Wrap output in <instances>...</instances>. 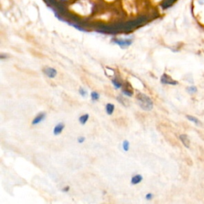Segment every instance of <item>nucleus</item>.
<instances>
[{
  "label": "nucleus",
  "instance_id": "1",
  "mask_svg": "<svg viewBox=\"0 0 204 204\" xmlns=\"http://www.w3.org/2000/svg\"><path fill=\"white\" fill-rule=\"evenodd\" d=\"M137 104L144 111H151L153 108V101L148 95L139 92L136 96Z\"/></svg>",
  "mask_w": 204,
  "mask_h": 204
},
{
  "label": "nucleus",
  "instance_id": "9",
  "mask_svg": "<svg viewBox=\"0 0 204 204\" xmlns=\"http://www.w3.org/2000/svg\"><path fill=\"white\" fill-rule=\"evenodd\" d=\"M114 111H115V104H112V103H108L105 105V112L108 115L111 116L113 114Z\"/></svg>",
  "mask_w": 204,
  "mask_h": 204
},
{
  "label": "nucleus",
  "instance_id": "16",
  "mask_svg": "<svg viewBox=\"0 0 204 204\" xmlns=\"http://www.w3.org/2000/svg\"><path fill=\"white\" fill-rule=\"evenodd\" d=\"M187 118L190 120V121L196 124H199V120H198L196 117H194L192 116H187Z\"/></svg>",
  "mask_w": 204,
  "mask_h": 204
},
{
  "label": "nucleus",
  "instance_id": "12",
  "mask_svg": "<svg viewBox=\"0 0 204 204\" xmlns=\"http://www.w3.org/2000/svg\"><path fill=\"white\" fill-rule=\"evenodd\" d=\"M121 92L124 96H129V97H132V96H133V93H134L132 88L129 89V88H125L124 86H123V88H122Z\"/></svg>",
  "mask_w": 204,
  "mask_h": 204
},
{
  "label": "nucleus",
  "instance_id": "2",
  "mask_svg": "<svg viewBox=\"0 0 204 204\" xmlns=\"http://www.w3.org/2000/svg\"><path fill=\"white\" fill-rule=\"evenodd\" d=\"M114 44H116L121 47V48H126L129 46H131L133 44V39H114L112 40Z\"/></svg>",
  "mask_w": 204,
  "mask_h": 204
},
{
  "label": "nucleus",
  "instance_id": "18",
  "mask_svg": "<svg viewBox=\"0 0 204 204\" xmlns=\"http://www.w3.org/2000/svg\"><path fill=\"white\" fill-rule=\"evenodd\" d=\"M85 137H83V136H80V137H77V141L78 144H83V143L85 142Z\"/></svg>",
  "mask_w": 204,
  "mask_h": 204
},
{
  "label": "nucleus",
  "instance_id": "15",
  "mask_svg": "<svg viewBox=\"0 0 204 204\" xmlns=\"http://www.w3.org/2000/svg\"><path fill=\"white\" fill-rule=\"evenodd\" d=\"M78 92H79V94L81 95V96H83V97H85V96L88 95V91L85 89H84V88H82V87H80L79 89H78Z\"/></svg>",
  "mask_w": 204,
  "mask_h": 204
},
{
  "label": "nucleus",
  "instance_id": "20",
  "mask_svg": "<svg viewBox=\"0 0 204 204\" xmlns=\"http://www.w3.org/2000/svg\"><path fill=\"white\" fill-rule=\"evenodd\" d=\"M69 189H70V187L69 186H66L65 187H63V188L62 189V192H68V191H69Z\"/></svg>",
  "mask_w": 204,
  "mask_h": 204
},
{
  "label": "nucleus",
  "instance_id": "3",
  "mask_svg": "<svg viewBox=\"0 0 204 204\" xmlns=\"http://www.w3.org/2000/svg\"><path fill=\"white\" fill-rule=\"evenodd\" d=\"M160 82L164 85H178V81L172 79L169 75L167 73H164L160 77Z\"/></svg>",
  "mask_w": 204,
  "mask_h": 204
},
{
  "label": "nucleus",
  "instance_id": "19",
  "mask_svg": "<svg viewBox=\"0 0 204 204\" xmlns=\"http://www.w3.org/2000/svg\"><path fill=\"white\" fill-rule=\"evenodd\" d=\"M187 91H188L190 93H194V92H196V87L194 86H191V87H189L188 89H187Z\"/></svg>",
  "mask_w": 204,
  "mask_h": 204
},
{
  "label": "nucleus",
  "instance_id": "7",
  "mask_svg": "<svg viewBox=\"0 0 204 204\" xmlns=\"http://www.w3.org/2000/svg\"><path fill=\"white\" fill-rule=\"evenodd\" d=\"M143 179H144V177H143L142 175H141V174H137V175H133V177L131 178L130 183H131L132 185L135 186V185L141 183V182L143 181Z\"/></svg>",
  "mask_w": 204,
  "mask_h": 204
},
{
  "label": "nucleus",
  "instance_id": "17",
  "mask_svg": "<svg viewBox=\"0 0 204 204\" xmlns=\"http://www.w3.org/2000/svg\"><path fill=\"white\" fill-rule=\"evenodd\" d=\"M153 198H154V194L151 192L147 193L146 195H145V199L148 201H151L152 199H153Z\"/></svg>",
  "mask_w": 204,
  "mask_h": 204
},
{
  "label": "nucleus",
  "instance_id": "4",
  "mask_svg": "<svg viewBox=\"0 0 204 204\" xmlns=\"http://www.w3.org/2000/svg\"><path fill=\"white\" fill-rule=\"evenodd\" d=\"M46 118V113L45 112H39V114H37L36 116H35L33 120H32V121H31V124L33 125V126H36V125L39 124L42 122Z\"/></svg>",
  "mask_w": 204,
  "mask_h": 204
},
{
  "label": "nucleus",
  "instance_id": "8",
  "mask_svg": "<svg viewBox=\"0 0 204 204\" xmlns=\"http://www.w3.org/2000/svg\"><path fill=\"white\" fill-rule=\"evenodd\" d=\"M112 85H113V86L115 87V89H122L124 86L123 81H122L120 79L119 77H115L114 78H112Z\"/></svg>",
  "mask_w": 204,
  "mask_h": 204
},
{
  "label": "nucleus",
  "instance_id": "21",
  "mask_svg": "<svg viewBox=\"0 0 204 204\" xmlns=\"http://www.w3.org/2000/svg\"><path fill=\"white\" fill-rule=\"evenodd\" d=\"M8 58L7 54H0V59H1V60L6 59V58Z\"/></svg>",
  "mask_w": 204,
  "mask_h": 204
},
{
  "label": "nucleus",
  "instance_id": "14",
  "mask_svg": "<svg viewBox=\"0 0 204 204\" xmlns=\"http://www.w3.org/2000/svg\"><path fill=\"white\" fill-rule=\"evenodd\" d=\"M122 148H123L124 152H128L130 149V143H129V141L127 140H124L122 143Z\"/></svg>",
  "mask_w": 204,
  "mask_h": 204
},
{
  "label": "nucleus",
  "instance_id": "6",
  "mask_svg": "<svg viewBox=\"0 0 204 204\" xmlns=\"http://www.w3.org/2000/svg\"><path fill=\"white\" fill-rule=\"evenodd\" d=\"M64 129H65V124L62 123V122H59L54 127L53 133H54V136H58L60 134H62Z\"/></svg>",
  "mask_w": 204,
  "mask_h": 204
},
{
  "label": "nucleus",
  "instance_id": "5",
  "mask_svg": "<svg viewBox=\"0 0 204 204\" xmlns=\"http://www.w3.org/2000/svg\"><path fill=\"white\" fill-rule=\"evenodd\" d=\"M43 73H45V75L47 76L49 78H51V79H54L55 78L58 74V71H57L56 69H54L53 67H46L43 69Z\"/></svg>",
  "mask_w": 204,
  "mask_h": 204
},
{
  "label": "nucleus",
  "instance_id": "11",
  "mask_svg": "<svg viewBox=\"0 0 204 204\" xmlns=\"http://www.w3.org/2000/svg\"><path fill=\"white\" fill-rule=\"evenodd\" d=\"M89 119V114L85 113L83 114V115L80 116L79 119H78V121H79V123L81 124V125H85V124L88 122Z\"/></svg>",
  "mask_w": 204,
  "mask_h": 204
},
{
  "label": "nucleus",
  "instance_id": "10",
  "mask_svg": "<svg viewBox=\"0 0 204 204\" xmlns=\"http://www.w3.org/2000/svg\"><path fill=\"white\" fill-rule=\"evenodd\" d=\"M179 139L181 142L183 143V145H184L186 148H189L190 147V141H189V138L186 134H182V135L179 136Z\"/></svg>",
  "mask_w": 204,
  "mask_h": 204
},
{
  "label": "nucleus",
  "instance_id": "13",
  "mask_svg": "<svg viewBox=\"0 0 204 204\" xmlns=\"http://www.w3.org/2000/svg\"><path fill=\"white\" fill-rule=\"evenodd\" d=\"M100 97V95L98 92H96V91H92L90 93V98L91 100L93 102H96L97 100H99Z\"/></svg>",
  "mask_w": 204,
  "mask_h": 204
}]
</instances>
